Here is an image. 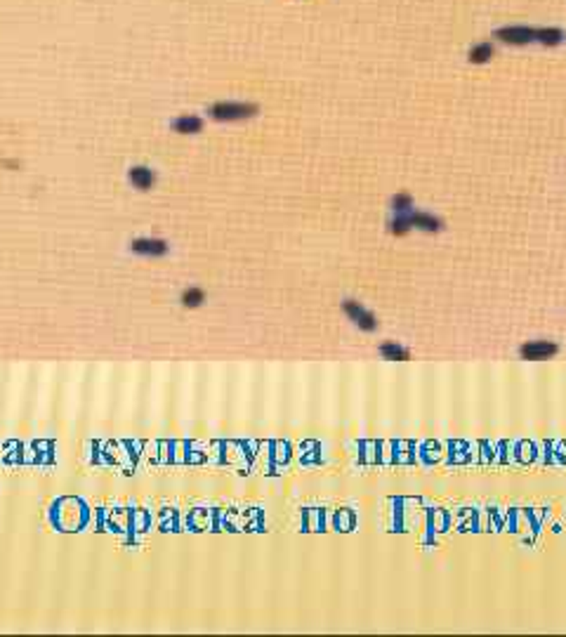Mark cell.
Wrapping results in <instances>:
<instances>
[{
	"label": "cell",
	"mask_w": 566,
	"mask_h": 637,
	"mask_svg": "<svg viewBox=\"0 0 566 637\" xmlns=\"http://www.w3.org/2000/svg\"><path fill=\"white\" fill-rule=\"evenodd\" d=\"M566 33L559 26H529V24H505L493 31V40L512 48L524 45H543V48H557L562 45Z\"/></svg>",
	"instance_id": "obj_1"
},
{
	"label": "cell",
	"mask_w": 566,
	"mask_h": 637,
	"mask_svg": "<svg viewBox=\"0 0 566 637\" xmlns=\"http://www.w3.org/2000/svg\"><path fill=\"white\" fill-rule=\"evenodd\" d=\"M260 113V107L255 102H243V100H220L208 107V116L217 120V123H241V120H250Z\"/></svg>",
	"instance_id": "obj_2"
},
{
	"label": "cell",
	"mask_w": 566,
	"mask_h": 637,
	"mask_svg": "<svg viewBox=\"0 0 566 637\" xmlns=\"http://www.w3.org/2000/svg\"><path fill=\"white\" fill-rule=\"evenodd\" d=\"M130 250H133L135 255H142V257H163V255H168L170 246L165 239L140 237V239L130 241Z\"/></svg>",
	"instance_id": "obj_3"
},
{
	"label": "cell",
	"mask_w": 566,
	"mask_h": 637,
	"mask_svg": "<svg viewBox=\"0 0 566 637\" xmlns=\"http://www.w3.org/2000/svg\"><path fill=\"white\" fill-rule=\"evenodd\" d=\"M342 309H345L347 317H350L361 331H368V333H370V331L377 329V319L368 312V309H366V307L361 305V302H357V300H345V302H342Z\"/></svg>",
	"instance_id": "obj_4"
},
{
	"label": "cell",
	"mask_w": 566,
	"mask_h": 637,
	"mask_svg": "<svg viewBox=\"0 0 566 637\" xmlns=\"http://www.w3.org/2000/svg\"><path fill=\"white\" fill-rule=\"evenodd\" d=\"M557 352H559L557 342L534 340V342H526V345H522V349H519V357L526 359V361H543V359H552Z\"/></svg>",
	"instance_id": "obj_5"
},
{
	"label": "cell",
	"mask_w": 566,
	"mask_h": 637,
	"mask_svg": "<svg viewBox=\"0 0 566 637\" xmlns=\"http://www.w3.org/2000/svg\"><path fill=\"white\" fill-rule=\"evenodd\" d=\"M128 182L137 192H149V189L156 187V170L149 168V165H133L128 170Z\"/></svg>",
	"instance_id": "obj_6"
},
{
	"label": "cell",
	"mask_w": 566,
	"mask_h": 637,
	"mask_svg": "<svg viewBox=\"0 0 566 637\" xmlns=\"http://www.w3.org/2000/svg\"><path fill=\"white\" fill-rule=\"evenodd\" d=\"M411 227L418 229V232H425V234H437L444 229V222L439 220L434 212H427V210H413L411 212Z\"/></svg>",
	"instance_id": "obj_7"
},
{
	"label": "cell",
	"mask_w": 566,
	"mask_h": 637,
	"mask_svg": "<svg viewBox=\"0 0 566 637\" xmlns=\"http://www.w3.org/2000/svg\"><path fill=\"white\" fill-rule=\"evenodd\" d=\"M496 57V40H477L470 50H467V62L474 66L489 64Z\"/></svg>",
	"instance_id": "obj_8"
},
{
	"label": "cell",
	"mask_w": 566,
	"mask_h": 637,
	"mask_svg": "<svg viewBox=\"0 0 566 637\" xmlns=\"http://www.w3.org/2000/svg\"><path fill=\"white\" fill-rule=\"evenodd\" d=\"M170 128L175 130L177 135H198L203 130V118L196 116V113H180Z\"/></svg>",
	"instance_id": "obj_9"
},
{
	"label": "cell",
	"mask_w": 566,
	"mask_h": 637,
	"mask_svg": "<svg viewBox=\"0 0 566 637\" xmlns=\"http://www.w3.org/2000/svg\"><path fill=\"white\" fill-rule=\"evenodd\" d=\"M380 354H382V359H387V361H408L411 359L408 349L397 345V342H382Z\"/></svg>",
	"instance_id": "obj_10"
},
{
	"label": "cell",
	"mask_w": 566,
	"mask_h": 637,
	"mask_svg": "<svg viewBox=\"0 0 566 637\" xmlns=\"http://www.w3.org/2000/svg\"><path fill=\"white\" fill-rule=\"evenodd\" d=\"M390 208H392V215H408V212L415 210V205L408 194H397V196H392Z\"/></svg>",
	"instance_id": "obj_11"
},
{
	"label": "cell",
	"mask_w": 566,
	"mask_h": 637,
	"mask_svg": "<svg viewBox=\"0 0 566 637\" xmlns=\"http://www.w3.org/2000/svg\"><path fill=\"white\" fill-rule=\"evenodd\" d=\"M205 300V293L201 288H187L182 293V305L185 307H198Z\"/></svg>",
	"instance_id": "obj_12"
}]
</instances>
